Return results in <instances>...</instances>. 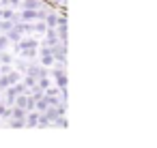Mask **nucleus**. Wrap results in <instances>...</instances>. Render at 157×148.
Wrapping results in <instances>:
<instances>
[{
  "label": "nucleus",
  "mask_w": 157,
  "mask_h": 148,
  "mask_svg": "<svg viewBox=\"0 0 157 148\" xmlns=\"http://www.w3.org/2000/svg\"><path fill=\"white\" fill-rule=\"evenodd\" d=\"M48 2L54 5V7H58V9H63V11L67 9V0H48Z\"/></svg>",
  "instance_id": "nucleus-2"
},
{
  "label": "nucleus",
  "mask_w": 157,
  "mask_h": 148,
  "mask_svg": "<svg viewBox=\"0 0 157 148\" xmlns=\"http://www.w3.org/2000/svg\"><path fill=\"white\" fill-rule=\"evenodd\" d=\"M67 13L0 0V129L67 127Z\"/></svg>",
  "instance_id": "nucleus-1"
}]
</instances>
